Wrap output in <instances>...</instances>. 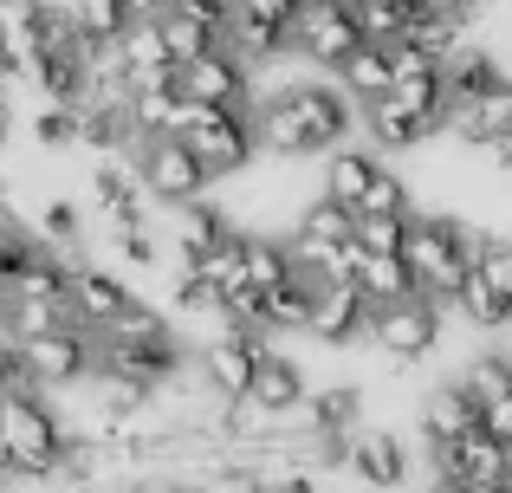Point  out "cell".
I'll use <instances>...</instances> for the list:
<instances>
[{
    "label": "cell",
    "instance_id": "cell-1",
    "mask_svg": "<svg viewBox=\"0 0 512 493\" xmlns=\"http://www.w3.org/2000/svg\"><path fill=\"white\" fill-rule=\"evenodd\" d=\"M480 247H487V234L480 228H461L454 215H409V241H402V260H409L415 273V292L435 305H454L461 299V286L474 279L480 266Z\"/></svg>",
    "mask_w": 512,
    "mask_h": 493
},
{
    "label": "cell",
    "instance_id": "cell-2",
    "mask_svg": "<svg viewBox=\"0 0 512 493\" xmlns=\"http://www.w3.org/2000/svg\"><path fill=\"white\" fill-rule=\"evenodd\" d=\"M0 435H7V448H13V474H20V481H59L65 422L46 409L39 390L0 396Z\"/></svg>",
    "mask_w": 512,
    "mask_h": 493
},
{
    "label": "cell",
    "instance_id": "cell-3",
    "mask_svg": "<svg viewBox=\"0 0 512 493\" xmlns=\"http://www.w3.org/2000/svg\"><path fill=\"white\" fill-rule=\"evenodd\" d=\"M188 150L208 163L214 182L240 176V169L260 156V124H253V104H195V117H188Z\"/></svg>",
    "mask_w": 512,
    "mask_h": 493
},
{
    "label": "cell",
    "instance_id": "cell-4",
    "mask_svg": "<svg viewBox=\"0 0 512 493\" xmlns=\"http://www.w3.org/2000/svg\"><path fill=\"white\" fill-rule=\"evenodd\" d=\"M130 163H137V176H143V189H150V202H163V208L201 202V195H208V182H214L208 163L188 150V137H143Z\"/></svg>",
    "mask_w": 512,
    "mask_h": 493
},
{
    "label": "cell",
    "instance_id": "cell-5",
    "mask_svg": "<svg viewBox=\"0 0 512 493\" xmlns=\"http://www.w3.org/2000/svg\"><path fill=\"white\" fill-rule=\"evenodd\" d=\"M357 46H363L357 0H305V7H299V26H292V59L338 72Z\"/></svg>",
    "mask_w": 512,
    "mask_h": 493
},
{
    "label": "cell",
    "instance_id": "cell-6",
    "mask_svg": "<svg viewBox=\"0 0 512 493\" xmlns=\"http://www.w3.org/2000/svg\"><path fill=\"white\" fill-rule=\"evenodd\" d=\"M441 312H448V305L422 299V292H409V299H396V305H376L370 344L383 357H396V364H422V357H435V344H441Z\"/></svg>",
    "mask_w": 512,
    "mask_h": 493
},
{
    "label": "cell",
    "instance_id": "cell-7",
    "mask_svg": "<svg viewBox=\"0 0 512 493\" xmlns=\"http://www.w3.org/2000/svg\"><path fill=\"white\" fill-rule=\"evenodd\" d=\"M370 318H376V299L357 286V279H325L318 286V305H312V331L325 351H344V344H370Z\"/></svg>",
    "mask_w": 512,
    "mask_h": 493
},
{
    "label": "cell",
    "instance_id": "cell-8",
    "mask_svg": "<svg viewBox=\"0 0 512 493\" xmlns=\"http://www.w3.org/2000/svg\"><path fill=\"white\" fill-rule=\"evenodd\" d=\"M175 85L195 104H253V65L240 59L234 46H214V52H201V59L175 65Z\"/></svg>",
    "mask_w": 512,
    "mask_h": 493
},
{
    "label": "cell",
    "instance_id": "cell-9",
    "mask_svg": "<svg viewBox=\"0 0 512 493\" xmlns=\"http://www.w3.org/2000/svg\"><path fill=\"white\" fill-rule=\"evenodd\" d=\"M344 474L363 493H396V487H409V448H402L396 429H350Z\"/></svg>",
    "mask_w": 512,
    "mask_h": 493
},
{
    "label": "cell",
    "instance_id": "cell-10",
    "mask_svg": "<svg viewBox=\"0 0 512 493\" xmlns=\"http://www.w3.org/2000/svg\"><path fill=\"white\" fill-rule=\"evenodd\" d=\"M415 429H422V442L435 448H454L461 435H474L480 429V403H474V390H467L461 377H448V383H435V390H422V403H415Z\"/></svg>",
    "mask_w": 512,
    "mask_h": 493
},
{
    "label": "cell",
    "instance_id": "cell-11",
    "mask_svg": "<svg viewBox=\"0 0 512 493\" xmlns=\"http://www.w3.org/2000/svg\"><path fill=\"white\" fill-rule=\"evenodd\" d=\"M441 474H454V481H467L474 493H500L512 481V448L500 442V435H487V429H474V435H461L454 448H441Z\"/></svg>",
    "mask_w": 512,
    "mask_h": 493
},
{
    "label": "cell",
    "instance_id": "cell-12",
    "mask_svg": "<svg viewBox=\"0 0 512 493\" xmlns=\"http://www.w3.org/2000/svg\"><path fill=\"white\" fill-rule=\"evenodd\" d=\"M130 305H137V292H130L111 266H78V273H72V318H78V325L104 331V325H117Z\"/></svg>",
    "mask_w": 512,
    "mask_h": 493
},
{
    "label": "cell",
    "instance_id": "cell-13",
    "mask_svg": "<svg viewBox=\"0 0 512 493\" xmlns=\"http://www.w3.org/2000/svg\"><path fill=\"white\" fill-rule=\"evenodd\" d=\"M117 65H124L130 85H156V78H175V52L163 39V20H130L117 33Z\"/></svg>",
    "mask_w": 512,
    "mask_h": 493
},
{
    "label": "cell",
    "instance_id": "cell-14",
    "mask_svg": "<svg viewBox=\"0 0 512 493\" xmlns=\"http://www.w3.org/2000/svg\"><path fill=\"white\" fill-rule=\"evenodd\" d=\"M91 202H98L111 221L150 215V189H143V176H137L130 156H98V169H91Z\"/></svg>",
    "mask_w": 512,
    "mask_h": 493
},
{
    "label": "cell",
    "instance_id": "cell-15",
    "mask_svg": "<svg viewBox=\"0 0 512 493\" xmlns=\"http://www.w3.org/2000/svg\"><path fill=\"white\" fill-rule=\"evenodd\" d=\"M441 124H422L415 111H402L396 98H370L363 104V137H370L376 156H396V150H422Z\"/></svg>",
    "mask_w": 512,
    "mask_h": 493
},
{
    "label": "cell",
    "instance_id": "cell-16",
    "mask_svg": "<svg viewBox=\"0 0 512 493\" xmlns=\"http://www.w3.org/2000/svg\"><path fill=\"white\" fill-rule=\"evenodd\" d=\"M344 241H357V208L331 202V195L299 208V221H292V253L299 260L305 253H325V247H344Z\"/></svg>",
    "mask_w": 512,
    "mask_h": 493
},
{
    "label": "cell",
    "instance_id": "cell-17",
    "mask_svg": "<svg viewBox=\"0 0 512 493\" xmlns=\"http://www.w3.org/2000/svg\"><path fill=\"white\" fill-rule=\"evenodd\" d=\"M506 124H512V78H500L493 91H480V98H467V104H454V111H448V130L461 143H480V150H487Z\"/></svg>",
    "mask_w": 512,
    "mask_h": 493
},
{
    "label": "cell",
    "instance_id": "cell-18",
    "mask_svg": "<svg viewBox=\"0 0 512 493\" xmlns=\"http://www.w3.org/2000/svg\"><path fill=\"white\" fill-rule=\"evenodd\" d=\"M253 403H260L273 422H286V416H299V409L312 403V383H305V370L292 364V357L266 351V364H260V383H253Z\"/></svg>",
    "mask_w": 512,
    "mask_h": 493
},
{
    "label": "cell",
    "instance_id": "cell-19",
    "mask_svg": "<svg viewBox=\"0 0 512 493\" xmlns=\"http://www.w3.org/2000/svg\"><path fill=\"white\" fill-rule=\"evenodd\" d=\"M376 150H331L325 156V176H318V195H331V202H344V208H363V195H370V182H376Z\"/></svg>",
    "mask_w": 512,
    "mask_h": 493
},
{
    "label": "cell",
    "instance_id": "cell-20",
    "mask_svg": "<svg viewBox=\"0 0 512 493\" xmlns=\"http://www.w3.org/2000/svg\"><path fill=\"white\" fill-rule=\"evenodd\" d=\"M338 85L350 91L357 104H370V98H389L396 91V59H389V46H376V39H363L357 52L338 65Z\"/></svg>",
    "mask_w": 512,
    "mask_h": 493
},
{
    "label": "cell",
    "instance_id": "cell-21",
    "mask_svg": "<svg viewBox=\"0 0 512 493\" xmlns=\"http://www.w3.org/2000/svg\"><path fill=\"white\" fill-rule=\"evenodd\" d=\"M163 39H169L175 65H188V59H201V52L227 46V20H208V13H195V7H169L163 13Z\"/></svg>",
    "mask_w": 512,
    "mask_h": 493
},
{
    "label": "cell",
    "instance_id": "cell-22",
    "mask_svg": "<svg viewBox=\"0 0 512 493\" xmlns=\"http://www.w3.org/2000/svg\"><path fill=\"white\" fill-rule=\"evenodd\" d=\"M253 124H260V156H312V137L292 117L286 91H273L266 104H253Z\"/></svg>",
    "mask_w": 512,
    "mask_h": 493
},
{
    "label": "cell",
    "instance_id": "cell-23",
    "mask_svg": "<svg viewBox=\"0 0 512 493\" xmlns=\"http://www.w3.org/2000/svg\"><path fill=\"white\" fill-rule=\"evenodd\" d=\"M357 247H363V241H357ZM357 286L370 292L376 305H396V299H409V292H415V273H409V260H402V253H370V247H363Z\"/></svg>",
    "mask_w": 512,
    "mask_h": 493
},
{
    "label": "cell",
    "instance_id": "cell-24",
    "mask_svg": "<svg viewBox=\"0 0 512 493\" xmlns=\"http://www.w3.org/2000/svg\"><path fill=\"white\" fill-rule=\"evenodd\" d=\"M312 429H338V435H350V429H363V390L357 383H331V390H312V403L299 409Z\"/></svg>",
    "mask_w": 512,
    "mask_h": 493
},
{
    "label": "cell",
    "instance_id": "cell-25",
    "mask_svg": "<svg viewBox=\"0 0 512 493\" xmlns=\"http://www.w3.org/2000/svg\"><path fill=\"white\" fill-rule=\"evenodd\" d=\"M500 78H506V72H500V59H493V52L461 46V52L448 59V98H454V104H467V98H480V91H493ZM454 104H448V111H454Z\"/></svg>",
    "mask_w": 512,
    "mask_h": 493
},
{
    "label": "cell",
    "instance_id": "cell-26",
    "mask_svg": "<svg viewBox=\"0 0 512 493\" xmlns=\"http://www.w3.org/2000/svg\"><path fill=\"white\" fill-rule=\"evenodd\" d=\"M454 312H461V318H467L474 331H506V325H512V299H506L500 286H493L487 273H474V279L461 286V299H454Z\"/></svg>",
    "mask_w": 512,
    "mask_h": 493
},
{
    "label": "cell",
    "instance_id": "cell-27",
    "mask_svg": "<svg viewBox=\"0 0 512 493\" xmlns=\"http://www.w3.org/2000/svg\"><path fill=\"white\" fill-rule=\"evenodd\" d=\"M357 20H363V39L396 46V39H409V26H415V0H357Z\"/></svg>",
    "mask_w": 512,
    "mask_h": 493
},
{
    "label": "cell",
    "instance_id": "cell-28",
    "mask_svg": "<svg viewBox=\"0 0 512 493\" xmlns=\"http://www.w3.org/2000/svg\"><path fill=\"white\" fill-rule=\"evenodd\" d=\"M33 137H39V150H78L85 143V111L78 104H39Z\"/></svg>",
    "mask_w": 512,
    "mask_h": 493
},
{
    "label": "cell",
    "instance_id": "cell-29",
    "mask_svg": "<svg viewBox=\"0 0 512 493\" xmlns=\"http://www.w3.org/2000/svg\"><path fill=\"white\" fill-rule=\"evenodd\" d=\"M467 20H448V13H428L422 0H415V26H409V39L422 52H435V59H454V52L467 46V33H461Z\"/></svg>",
    "mask_w": 512,
    "mask_h": 493
},
{
    "label": "cell",
    "instance_id": "cell-30",
    "mask_svg": "<svg viewBox=\"0 0 512 493\" xmlns=\"http://www.w3.org/2000/svg\"><path fill=\"white\" fill-rule=\"evenodd\" d=\"M461 383L474 390V403H480V409H487V403H500V396L512 390V357H500V351L467 357V364H461Z\"/></svg>",
    "mask_w": 512,
    "mask_h": 493
},
{
    "label": "cell",
    "instance_id": "cell-31",
    "mask_svg": "<svg viewBox=\"0 0 512 493\" xmlns=\"http://www.w3.org/2000/svg\"><path fill=\"white\" fill-rule=\"evenodd\" d=\"M169 331H175L169 318L156 312V305H143V299H137L124 318H117V325H104V331H98V344H150V338H169Z\"/></svg>",
    "mask_w": 512,
    "mask_h": 493
},
{
    "label": "cell",
    "instance_id": "cell-32",
    "mask_svg": "<svg viewBox=\"0 0 512 493\" xmlns=\"http://www.w3.org/2000/svg\"><path fill=\"white\" fill-rule=\"evenodd\" d=\"M195 493H266V468L227 455V461H214L208 474H195Z\"/></svg>",
    "mask_w": 512,
    "mask_h": 493
},
{
    "label": "cell",
    "instance_id": "cell-33",
    "mask_svg": "<svg viewBox=\"0 0 512 493\" xmlns=\"http://www.w3.org/2000/svg\"><path fill=\"white\" fill-rule=\"evenodd\" d=\"M111 247L124 253L130 266H156V260H163V241L150 234V221H143V215H130V221H111Z\"/></svg>",
    "mask_w": 512,
    "mask_h": 493
},
{
    "label": "cell",
    "instance_id": "cell-34",
    "mask_svg": "<svg viewBox=\"0 0 512 493\" xmlns=\"http://www.w3.org/2000/svg\"><path fill=\"white\" fill-rule=\"evenodd\" d=\"M130 20H137L130 0H78V33H91V39H117Z\"/></svg>",
    "mask_w": 512,
    "mask_h": 493
},
{
    "label": "cell",
    "instance_id": "cell-35",
    "mask_svg": "<svg viewBox=\"0 0 512 493\" xmlns=\"http://www.w3.org/2000/svg\"><path fill=\"white\" fill-rule=\"evenodd\" d=\"M39 241L46 247H78L85 241V215H78L72 202H46L39 208Z\"/></svg>",
    "mask_w": 512,
    "mask_h": 493
},
{
    "label": "cell",
    "instance_id": "cell-36",
    "mask_svg": "<svg viewBox=\"0 0 512 493\" xmlns=\"http://www.w3.org/2000/svg\"><path fill=\"white\" fill-rule=\"evenodd\" d=\"M357 241L370 253H402V241H409V215H357Z\"/></svg>",
    "mask_w": 512,
    "mask_h": 493
},
{
    "label": "cell",
    "instance_id": "cell-37",
    "mask_svg": "<svg viewBox=\"0 0 512 493\" xmlns=\"http://www.w3.org/2000/svg\"><path fill=\"white\" fill-rule=\"evenodd\" d=\"M357 215H409V189H402L396 169H376V182H370V195H363Z\"/></svg>",
    "mask_w": 512,
    "mask_h": 493
},
{
    "label": "cell",
    "instance_id": "cell-38",
    "mask_svg": "<svg viewBox=\"0 0 512 493\" xmlns=\"http://www.w3.org/2000/svg\"><path fill=\"white\" fill-rule=\"evenodd\" d=\"M474 273H487L493 286L512 299V241H506V234H487V247H480V266H474Z\"/></svg>",
    "mask_w": 512,
    "mask_h": 493
},
{
    "label": "cell",
    "instance_id": "cell-39",
    "mask_svg": "<svg viewBox=\"0 0 512 493\" xmlns=\"http://www.w3.org/2000/svg\"><path fill=\"white\" fill-rule=\"evenodd\" d=\"M117 493H195V481H182V474H169V468H143V474H130Z\"/></svg>",
    "mask_w": 512,
    "mask_h": 493
},
{
    "label": "cell",
    "instance_id": "cell-40",
    "mask_svg": "<svg viewBox=\"0 0 512 493\" xmlns=\"http://www.w3.org/2000/svg\"><path fill=\"white\" fill-rule=\"evenodd\" d=\"M480 429H487V435H500V442L512 448V390L500 396V403H487V409H480Z\"/></svg>",
    "mask_w": 512,
    "mask_h": 493
},
{
    "label": "cell",
    "instance_id": "cell-41",
    "mask_svg": "<svg viewBox=\"0 0 512 493\" xmlns=\"http://www.w3.org/2000/svg\"><path fill=\"white\" fill-rule=\"evenodd\" d=\"M39 7V20H52V26H78V0H33Z\"/></svg>",
    "mask_w": 512,
    "mask_h": 493
},
{
    "label": "cell",
    "instance_id": "cell-42",
    "mask_svg": "<svg viewBox=\"0 0 512 493\" xmlns=\"http://www.w3.org/2000/svg\"><path fill=\"white\" fill-rule=\"evenodd\" d=\"M422 7H428V13H448V20H474L487 0H422Z\"/></svg>",
    "mask_w": 512,
    "mask_h": 493
},
{
    "label": "cell",
    "instance_id": "cell-43",
    "mask_svg": "<svg viewBox=\"0 0 512 493\" xmlns=\"http://www.w3.org/2000/svg\"><path fill=\"white\" fill-rule=\"evenodd\" d=\"M0 130H20V111H13V72H0Z\"/></svg>",
    "mask_w": 512,
    "mask_h": 493
},
{
    "label": "cell",
    "instance_id": "cell-44",
    "mask_svg": "<svg viewBox=\"0 0 512 493\" xmlns=\"http://www.w3.org/2000/svg\"><path fill=\"white\" fill-rule=\"evenodd\" d=\"M487 156H493V163H500V169H512V124L500 130V137H493L487 143Z\"/></svg>",
    "mask_w": 512,
    "mask_h": 493
},
{
    "label": "cell",
    "instance_id": "cell-45",
    "mask_svg": "<svg viewBox=\"0 0 512 493\" xmlns=\"http://www.w3.org/2000/svg\"><path fill=\"white\" fill-rule=\"evenodd\" d=\"M169 7H175V0H130V13H137V20H163Z\"/></svg>",
    "mask_w": 512,
    "mask_h": 493
},
{
    "label": "cell",
    "instance_id": "cell-46",
    "mask_svg": "<svg viewBox=\"0 0 512 493\" xmlns=\"http://www.w3.org/2000/svg\"><path fill=\"white\" fill-rule=\"evenodd\" d=\"M175 7H195V13H208V20H227V0H175Z\"/></svg>",
    "mask_w": 512,
    "mask_h": 493
},
{
    "label": "cell",
    "instance_id": "cell-47",
    "mask_svg": "<svg viewBox=\"0 0 512 493\" xmlns=\"http://www.w3.org/2000/svg\"><path fill=\"white\" fill-rule=\"evenodd\" d=\"M20 474H13V448H7V435H0V487H13Z\"/></svg>",
    "mask_w": 512,
    "mask_h": 493
},
{
    "label": "cell",
    "instance_id": "cell-48",
    "mask_svg": "<svg viewBox=\"0 0 512 493\" xmlns=\"http://www.w3.org/2000/svg\"><path fill=\"white\" fill-rule=\"evenodd\" d=\"M0 221H7V202H0Z\"/></svg>",
    "mask_w": 512,
    "mask_h": 493
}]
</instances>
